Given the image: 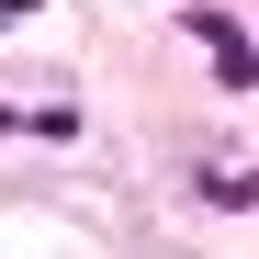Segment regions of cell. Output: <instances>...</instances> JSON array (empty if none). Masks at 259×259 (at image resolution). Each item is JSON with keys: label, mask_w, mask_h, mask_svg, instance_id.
Returning a JSON list of instances; mask_svg holds the SVG:
<instances>
[{"label": "cell", "mask_w": 259, "mask_h": 259, "mask_svg": "<svg viewBox=\"0 0 259 259\" xmlns=\"http://www.w3.org/2000/svg\"><path fill=\"white\" fill-rule=\"evenodd\" d=\"M203 46H214V68H226L237 91H248V79H259V57H248V34H237V23H214V12H203Z\"/></svg>", "instance_id": "1"}]
</instances>
